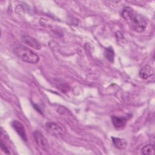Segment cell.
<instances>
[{"label": "cell", "instance_id": "obj_1", "mask_svg": "<svg viewBox=\"0 0 155 155\" xmlns=\"http://www.w3.org/2000/svg\"><path fill=\"white\" fill-rule=\"evenodd\" d=\"M121 15L133 30L142 33L145 30L147 23L145 17L141 14L135 12L131 7H125L123 8Z\"/></svg>", "mask_w": 155, "mask_h": 155}, {"label": "cell", "instance_id": "obj_2", "mask_svg": "<svg viewBox=\"0 0 155 155\" xmlns=\"http://www.w3.org/2000/svg\"><path fill=\"white\" fill-rule=\"evenodd\" d=\"M14 52L18 58L27 63L36 64L39 60V58L37 54L24 45H19L16 47Z\"/></svg>", "mask_w": 155, "mask_h": 155}, {"label": "cell", "instance_id": "obj_3", "mask_svg": "<svg viewBox=\"0 0 155 155\" xmlns=\"http://www.w3.org/2000/svg\"><path fill=\"white\" fill-rule=\"evenodd\" d=\"M45 129L52 136L59 137L63 135V130L58 124L53 122H48L45 124Z\"/></svg>", "mask_w": 155, "mask_h": 155}, {"label": "cell", "instance_id": "obj_4", "mask_svg": "<svg viewBox=\"0 0 155 155\" xmlns=\"http://www.w3.org/2000/svg\"><path fill=\"white\" fill-rule=\"evenodd\" d=\"M33 137L38 146L44 150H47L48 148V143L47 139L43 136L41 131L36 130L33 133Z\"/></svg>", "mask_w": 155, "mask_h": 155}, {"label": "cell", "instance_id": "obj_5", "mask_svg": "<svg viewBox=\"0 0 155 155\" xmlns=\"http://www.w3.org/2000/svg\"><path fill=\"white\" fill-rule=\"evenodd\" d=\"M22 42L36 50H40L41 45L39 41L29 35H23L21 38Z\"/></svg>", "mask_w": 155, "mask_h": 155}, {"label": "cell", "instance_id": "obj_6", "mask_svg": "<svg viewBox=\"0 0 155 155\" xmlns=\"http://www.w3.org/2000/svg\"><path fill=\"white\" fill-rule=\"evenodd\" d=\"M12 125L13 128L15 129V130L16 131V133L20 136V137L24 141H27V134L25 131V129H24L23 125L18 120H15L12 122Z\"/></svg>", "mask_w": 155, "mask_h": 155}, {"label": "cell", "instance_id": "obj_7", "mask_svg": "<svg viewBox=\"0 0 155 155\" xmlns=\"http://www.w3.org/2000/svg\"><path fill=\"white\" fill-rule=\"evenodd\" d=\"M154 74V70L153 68L148 65H145L143 66L140 71H139V76L143 79H146L151 76H153Z\"/></svg>", "mask_w": 155, "mask_h": 155}, {"label": "cell", "instance_id": "obj_8", "mask_svg": "<svg viewBox=\"0 0 155 155\" xmlns=\"http://www.w3.org/2000/svg\"><path fill=\"white\" fill-rule=\"evenodd\" d=\"M111 120L113 125L116 128H123L127 123V119L125 117H119L116 116H112Z\"/></svg>", "mask_w": 155, "mask_h": 155}, {"label": "cell", "instance_id": "obj_9", "mask_svg": "<svg viewBox=\"0 0 155 155\" xmlns=\"http://www.w3.org/2000/svg\"><path fill=\"white\" fill-rule=\"evenodd\" d=\"M112 141L114 144V145L118 149H124L127 147V142L125 139L122 138H119V137H112Z\"/></svg>", "mask_w": 155, "mask_h": 155}, {"label": "cell", "instance_id": "obj_10", "mask_svg": "<svg viewBox=\"0 0 155 155\" xmlns=\"http://www.w3.org/2000/svg\"><path fill=\"white\" fill-rule=\"evenodd\" d=\"M104 56L105 58L109 61L110 62H113L114 61V52L111 47H109L105 48L104 51Z\"/></svg>", "mask_w": 155, "mask_h": 155}, {"label": "cell", "instance_id": "obj_11", "mask_svg": "<svg viewBox=\"0 0 155 155\" xmlns=\"http://www.w3.org/2000/svg\"><path fill=\"white\" fill-rule=\"evenodd\" d=\"M141 153L142 154H148L153 155L154 154V146L153 144H148L145 145L141 150Z\"/></svg>", "mask_w": 155, "mask_h": 155}, {"label": "cell", "instance_id": "obj_12", "mask_svg": "<svg viewBox=\"0 0 155 155\" xmlns=\"http://www.w3.org/2000/svg\"><path fill=\"white\" fill-rule=\"evenodd\" d=\"M1 148L3 152H4L5 154H10V151L8 150V149L7 148V147H6V145L2 142V141H1Z\"/></svg>", "mask_w": 155, "mask_h": 155}]
</instances>
